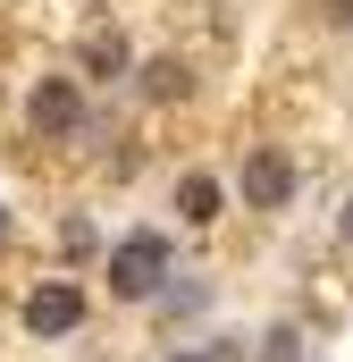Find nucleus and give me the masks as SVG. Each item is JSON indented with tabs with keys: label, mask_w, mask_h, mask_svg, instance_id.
Instances as JSON below:
<instances>
[{
	"label": "nucleus",
	"mask_w": 353,
	"mask_h": 362,
	"mask_svg": "<svg viewBox=\"0 0 353 362\" xmlns=\"http://www.w3.org/2000/svg\"><path fill=\"white\" fill-rule=\"evenodd\" d=\"M169 362H219V354H202V346H185V354H169Z\"/></svg>",
	"instance_id": "obj_8"
},
{
	"label": "nucleus",
	"mask_w": 353,
	"mask_h": 362,
	"mask_svg": "<svg viewBox=\"0 0 353 362\" xmlns=\"http://www.w3.org/2000/svg\"><path fill=\"white\" fill-rule=\"evenodd\" d=\"M143 93H160V101H169V93H185V68H176V59H160V68H143Z\"/></svg>",
	"instance_id": "obj_7"
},
{
	"label": "nucleus",
	"mask_w": 353,
	"mask_h": 362,
	"mask_svg": "<svg viewBox=\"0 0 353 362\" xmlns=\"http://www.w3.org/2000/svg\"><path fill=\"white\" fill-rule=\"evenodd\" d=\"M17 320H25V337H68V329H85V286L76 278H42Z\"/></svg>",
	"instance_id": "obj_3"
},
{
	"label": "nucleus",
	"mask_w": 353,
	"mask_h": 362,
	"mask_svg": "<svg viewBox=\"0 0 353 362\" xmlns=\"http://www.w3.org/2000/svg\"><path fill=\"white\" fill-rule=\"evenodd\" d=\"M160 278H169V236H152V228H135V236H118V245H109V286H118L126 303H143V295H160Z\"/></svg>",
	"instance_id": "obj_1"
},
{
	"label": "nucleus",
	"mask_w": 353,
	"mask_h": 362,
	"mask_svg": "<svg viewBox=\"0 0 353 362\" xmlns=\"http://www.w3.org/2000/svg\"><path fill=\"white\" fill-rule=\"evenodd\" d=\"M328 8H337V17H345V25H353V0H328Z\"/></svg>",
	"instance_id": "obj_9"
},
{
	"label": "nucleus",
	"mask_w": 353,
	"mask_h": 362,
	"mask_svg": "<svg viewBox=\"0 0 353 362\" xmlns=\"http://www.w3.org/2000/svg\"><path fill=\"white\" fill-rule=\"evenodd\" d=\"M0 236H8V211H0Z\"/></svg>",
	"instance_id": "obj_11"
},
{
	"label": "nucleus",
	"mask_w": 353,
	"mask_h": 362,
	"mask_svg": "<svg viewBox=\"0 0 353 362\" xmlns=\"http://www.w3.org/2000/svg\"><path fill=\"white\" fill-rule=\"evenodd\" d=\"M85 68H92V76H118V68H126V42H118V34H101V42L85 51Z\"/></svg>",
	"instance_id": "obj_6"
},
{
	"label": "nucleus",
	"mask_w": 353,
	"mask_h": 362,
	"mask_svg": "<svg viewBox=\"0 0 353 362\" xmlns=\"http://www.w3.org/2000/svg\"><path fill=\"white\" fill-rule=\"evenodd\" d=\"M219 202H227V185L210 177V169H185V177H176V219H185V228H210Z\"/></svg>",
	"instance_id": "obj_5"
},
{
	"label": "nucleus",
	"mask_w": 353,
	"mask_h": 362,
	"mask_svg": "<svg viewBox=\"0 0 353 362\" xmlns=\"http://www.w3.org/2000/svg\"><path fill=\"white\" fill-rule=\"evenodd\" d=\"M244 202H253V211H286V202H294V160H286V152H277V144H261V152H244Z\"/></svg>",
	"instance_id": "obj_4"
},
{
	"label": "nucleus",
	"mask_w": 353,
	"mask_h": 362,
	"mask_svg": "<svg viewBox=\"0 0 353 362\" xmlns=\"http://www.w3.org/2000/svg\"><path fill=\"white\" fill-rule=\"evenodd\" d=\"M345 245H353V202H345Z\"/></svg>",
	"instance_id": "obj_10"
},
{
	"label": "nucleus",
	"mask_w": 353,
	"mask_h": 362,
	"mask_svg": "<svg viewBox=\"0 0 353 362\" xmlns=\"http://www.w3.org/2000/svg\"><path fill=\"white\" fill-rule=\"evenodd\" d=\"M25 127L34 135H85V76H42V85L25 93Z\"/></svg>",
	"instance_id": "obj_2"
}]
</instances>
